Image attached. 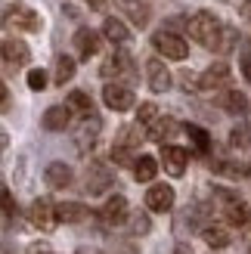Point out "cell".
<instances>
[{"instance_id": "7402d4cb", "label": "cell", "mask_w": 251, "mask_h": 254, "mask_svg": "<svg viewBox=\"0 0 251 254\" xmlns=\"http://www.w3.org/2000/svg\"><path fill=\"white\" fill-rule=\"evenodd\" d=\"M87 214H90V211H87L81 201H62V205H56V217L62 223H81Z\"/></svg>"}, {"instance_id": "d590c367", "label": "cell", "mask_w": 251, "mask_h": 254, "mask_svg": "<svg viewBox=\"0 0 251 254\" xmlns=\"http://www.w3.org/2000/svg\"><path fill=\"white\" fill-rule=\"evenodd\" d=\"M28 87H31V90H44V87H47V74L41 68H31L28 71Z\"/></svg>"}, {"instance_id": "2e32d148", "label": "cell", "mask_w": 251, "mask_h": 254, "mask_svg": "<svg viewBox=\"0 0 251 254\" xmlns=\"http://www.w3.org/2000/svg\"><path fill=\"white\" fill-rule=\"evenodd\" d=\"M121 12L136 28H146L149 19H152V9H149V3H143V0H121Z\"/></svg>"}, {"instance_id": "7c38bea8", "label": "cell", "mask_w": 251, "mask_h": 254, "mask_svg": "<svg viewBox=\"0 0 251 254\" xmlns=\"http://www.w3.org/2000/svg\"><path fill=\"white\" fill-rule=\"evenodd\" d=\"M146 78H149V87H152V93H165L171 90V71L161 59H149L146 62Z\"/></svg>"}, {"instance_id": "60d3db41", "label": "cell", "mask_w": 251, "mask_h": 254, "mask_svg": "<svg viewBox=\"0 0 251 254\" xmlns=\"http://www.w3.org/2000/svg\"><path fill=\"white\" fill-rule=\"evenodd\" d=\"M87 3H90V9H106L112 0H87Z\"/></svg>"}, {"instance_id": "8fae6325", "label": "cell", "mask_w": 251, "mask_h": 254, "mask_svg": "<svg viewBox=\"0 0 251 254\" xmlns=\"http://www.w3.org/2000/svg\"><path fill=\"white\" fill-rule=\"evenodd\" d=\"M227 84H230V65L227 62H217V65H211L208 71H202L198 90H223Z\"/></svg>"}, {"instance_id": "7a4b0ae2", "label": "cell", "mask_w": 251, "mask_h": 254, "mask_svg": "<svg viewBox=\"0 0 251 254\" xmlns=\"http://www.w3.org/2000/svg\"><path fill=\"white\" fill-rule=\"evenodd\" d=\"M217 198L223 201V214H227V223L236 226V230H248L251 226V208L245 205V201L230 192V189H217Z\"/></svg>"}, {"instance_id": "603a6c76", "label": "cell", "mask_w": 251, "mask_h": 254, "mask_svg": "<svg viewBox=\"0 0 251 254\" xmlns=\"http://www.w3.org/2000/svg\"><path fill=\"white\" fill-rule=\"evenodd\" d=\"M155 174H158V161H155L152 155H140V158L133 161V177H136L140 183H152Z\"/></svg>"}, {"instance_id": "1f68e13d", "label": "cell", "mask_w": 251, "mask_h": 254, "mask_svg": "<svg viewBox=\"0 0 251 254\" xmlns=\"http://www.w3.org/2000/svg\"><path fill=\"white\" fill-rule=\"evenodd\" d=\"M239 68L245 74V81L251 84V41H242L239 44Z\"/></svg>"}, {"instance_id": "3957f363", "label": "cell", "mask_w": 251, "mask_h": 254, "mask_svg": "<svg viewBox=\"0 0 251 254\" xmlns=\"http://www.w3.org/2000/svg\"><path fill=\"white\" fill-rule=\"evenodd\" d=\"M3 22L12 25L16 31H37L41 28V16H37L31 6H25V3H6Z\"/></svg>"}, {"instance_id": "52a82bcc", "label": "cell", "mask_w": 251, "mask_h": 254, "mask_svg": "<svg viewBox=\"0 0 251 254\" xmlns=\"http://www.w3.org/2000/svg\"><path fill=\"white\" fill-rule=\"evenodd\" d=\"M136 78V68H133V56L127 50H118V53H112L103 65V78Z\"/></svg>"}, {"instance_id": "836d02e7", "label": "cell", "mask_w": 251, "mask_h": 254, "mask_svg": "<svg viewBox=\"0 0 251 254\" xmlns=\"http://www.w3.org/2000/svg\"><path fill=\"white\" fill-rule=\"evenodd\" d=\"M236 41H239V31H236L233 25H227V28H223V37H220V47H217V53H220V56H227L230 50L236 47Z\"/></svg>"}, {"instance_id": "44dd1931", "label": "cell", "mask_w": 251, "mask_h": 254, "mask_svg": "<svg viewBox=\"0 0 251 254\" xmlns=\"http://www.w3.org/2000/svg\"><path fill=\"white\" fill-rule=\"evenodd\" d=\"M140 143H143V127H140V124H127V127H121L118 136H115V146H118V149H127V152H133Z\"/></svg>"}, {"instance_id": "d4e9b609", "label": "cell", "mask_w": 251, "mask_h": 254, "mask_svg": "<svg viewBox=\"0 0 251 254\" xmlns=\"http://www.w3.org/2000/svg\"><path fill=\"white\" fill-rule=\"evenodd\" d=\"M174 130H177V121L174 118H158L152 127H149V139H155V143L165 146V139H171Z\"/></svg>"}, {"instance_id": "d6986e66", "label": "cell", "mask_w": 251, "mask_h": 254, "mask_svg": "<svg viewBox=\"0 0 251 254\" xmlns=\"http://www.w3.org/2000/svg\"><path fill=\"white\" fill-rule=\"evenodd\" d=\"M68 121H71V109L68 106H50L44 112V118H41V124L47 130H65Z\"/></svg>"}, {"instance_id": "277c9868", "label": "cell", "mask_w": 251, "mask_h": 254, "mask_svg": "<svg viewBox=\"0 0 251 254\" xmlns=\"http://www.w3.org/2000/svg\"><path fill=\"white\" fill-rule=\"evenodd\" d=\"M152 47L165 59H186L189 56V44H186L180 34H171V31H155L152 34Z\"/></svg>"}, {"instance_id": "8d00e7d4", "label": "cell", "mask_w": 251, "mask_h": 254, "mask_svg": "<svg viewBox=\"0 0 251 254\" xmlns=\"http://www.w3.org/2000/svg\"><path fill=\"white\" fill-rule=\"evenodd\" d=\"M130 226H133V233H136V236H146L152 223H149V217H146V214H136V217L130 220Z\"/></svg>"}, {"instance_id": "6da1fadb", "label": "cell", "mask_w": 251, "mask_h": 254, "mask_svg": "<svg viewBox=\"0 0 251 254\" xmlns=\"http://www.w3.org/2000/svg\"><path fill=\"white\" fill-rule=\"evenodd\" d=\"M186 28H189V34H192V41H198L202 47H208V50H214L217 53V47H220V37H223V28H227V25H223L214 12H195V16L189 19V25H186Z\"/></svg>"}, {"instance_id": "4fadbf2b", "label": "cell", "mask_w": 251, "mask_h": 254, "mask_svg": "<svg viewBox=\"0 0 251 254\" xmlns=\"http://www.w3.org/2000/svg\"><path fill=\"white\" fill-rule=\"evenodd\" d=\"M99 220L109 223V226H118L127 220V198L124 195H112L103 208H99Z\"/></svg>"}, {"instance_id": "74e56055", "label": "cell", "mask_w": 251, "mask_h": 254, "mask_svg": "<svg viewBox=\"0 0 251 254\" xmlns=\"http://www.w3.org/2000/svg\"><path fill=\"white\" fill-rule=\"evenodd\" d=\"M3 211H6V220L16 214V201H12V195H9V189H3Z\"/></svg>"}, {"instance_id": "ac0fdd59", "label": "cell", "mask_w": 251, "mask_h": 254, "mask_svg": "<svg viewBox=\"0 0 251 254\" xmlns=\"http://www.w3.org/2000/svg\"><path fill=\"white\" fill-rule=\"evenodd\" d=\"M99 130H103V121H99L96 115H90V118H84V124L78 127V149L81 152H87L96 139H99Z\"/></svg>"}, {"instance_id": "ba28073f", "label": "cell", "mask_w": 251, "mask_h": 254, "mask_svg": "<svg viewBox=\"0 0 251 254\" xmlns=\"http://www.w3.org/2000/svg\"><path fill=\"white\" fill-rule=\"evenodd\" d=\"M28 217H31L34 226H41V230H53V226L59 223V217H56V205H53L50 198H37V201H31Z\"/></svg>"}, {"instance_id": "30bf717a", "label": "cell", "mask_w": 251, "mask_h": 254, "mask_svg": "<svg viewBox=\"0 0 251 254\" xmlns=\"http://www.w3.org/2000/svg\"><path fill=\"white\" fill-rule=\"evenodd\" d=\"M146 208L155 211V214H165L174 208V189L168 183H155L152 189L146 192Z\"/></svg>"}, {"instance_id": "9c48e42d", "label": "cell", "mask_w": 251, "mask_h": 254, "mask_svg": "<svg viewBox=\"0 0 251 254\" xmlns=\"http://www.w3.org/2000/svg\"><path fill=\"white\" fill-rule=\"evenodd\" d=\"M186 161H189V152L180 146H161V164L171 177H183L186 174Z\"/></svg>"}, {"instance_id": "cb8c5ba5", "label": "cell", "mask_w": 251, "mask_h": 254, "mask_svg": "<svg viewBox=\"0 0 251 254\" xmlns=\"http://www.w3.org/2000/svg\"><path fill=\"white\" fill-rule=\"evenodd\" d=\"M65 106H68L71 112H78V115H84V118H90V115H93V99L87 96L84 90H71L68 99H65Z\"/></svg>"}, {"instance_id": "5b68a950", "label": "cell", "mask_w": 251, "mask_h": 254, "mask_svg": "<svg viewBox=\"0 0 251 254\" xmlns=\"http://www.w3.org/2000/svg\"><path fill=\"white\" fill-rule=\"evenodd\" d=\"M112 168L109 164H103V161H90L87 164V174H84V183H87V192L90 195H103L106 189L112 186Z\"/></svg>"}, {"instance_id": "f546056e", "label": "cell", "mask_w": 251, "mask_h": 254, "mask_svg": "<svg viewBox=\"0 0 251 254\" xmlns=\"http://www.w3.org/2000/svg\"><path fill=\"white\" fill-rule=\"evenodd\" d=\"M211 171L217 174H227V177H248V164H236V161H214L211 164Z\"/></svg>"}, {"instance_id": "4316f807", "label": "cell", "mask_w": 251, "mask_h": 254, "mask_svg": "<svg viewBox=\"0 0 251 254\" xmlns=\"http://www.w3.org/2000/svg\"><path fill=\"white\" fill-rule=\"evenodd\" d=\"M202 239L211 248H227L230 245V233L223 226H202Z\"/></svg>"}, {"instance_id": "b9f144b4", "label": "cell", "mask_w": 251, "mask_h": 254, "mask_svg": "<svg viewBox=\"0 0 251 254\" xmlns=\"http://www.w3.org/2000/svg\"><path fill=\"white\" fill-rule=\"evenodd\" d=\"M242 12H245V16L251 19V0H245V3H242Z\"/></svg>"}, {"instance_id": "f1b7e54d", "label": "cell", "mask_w": 251, "mask_h": 254, "mask_svg": "<svg viewBox=\"0 0 251 254\" xmlns=\"http://www.w3.org/2000/svg\"><path fill=\"white\" fill-rule=\"evenodd\" d=\"M183 130H186V136L192 139V146H195L198 152H202V155H205V152L211 149V136H208V130H202L198 124H186Z\"/></svg>"}, {"instance_id": "5bb4252c", "label": "cell", "mask_w": 251, "mask_h": 254, "mask_svg": "<svg viewBox=\"0 0 251 254\" xmlns=\"http://www.w3.org/2000/svg\"><path fill=\"white\" fill-rule=\"evenodd\" d=\"M44 180H47L50 189H65V186H71L74 174H71L68 164H62V161H50V164H47V171H44Z\"/></svg>"}, {"instance_id": "4dcf8cb0", "label": "cell", "mask_w": 251, "mask_h": 254, "mask_svg": "<svg viewBox=\"0 0 251 254\" xmlns=\"http://www.w3.org/2000/svg\"><path fill=\"white\" fill-rule=\"evenodd\" d=\"M230 143H233L236 149H248V152H251V127H245V124L233 127V130H230Z\"/></svg>"}, {"instance_id": "d6a6232c", "label": "cell", "mask_w": 251, "mask_h": 254, "mask_svg": "<svg viewBox=\"0 0 251 254\" xmlns=\"http://www.w3.org/2000/svg\"><path fill=\"white\" fill-rule=\"evenodd\" d=\"M158 121V109H155V103H143L140 109H136V124H149L152 127Z\"/></svg>"}, {"instance_id": "ffe728a7", "label": "cell", "mask_w": 251, "mask_h": 254, "mask_svg": "<svg viewBox=\"0 0 251 254\" xmlns=\"http://www.w3.org/2000/svg\"><path fill=\"white\" fill-rule=\"evenodd\" d=\"M103 34L109 37L112 44H118V47H124L130 41V31H127V25H124L121 19H115V16H109L106 22H103Z\"/></svg>"}, {"instance_id": "8992f818", "label": "cell", "mask_w": 251, "mask_h": 254, "mask_svg": "<svg viewBox=\"0 0 251 254\" xmlns=\"http://www.w3.org/2000/svg\"><path fill=\"white\" fill-rule=\"evenodd\" d=\"M103 103L115 112H127V109L136 106V96H133L130 87H124V84H106L103 87Z\"/></svg>"}, {"instance_id": "e0dca14e", "label": "cell", "mask_w": 251, "mask_h": 254, "mask_svg": "<svg viewBox=\"0 0 251 254\" xmlns=\"http://www.w3.org/2000/svg\"><path fill=\"white\" fill-rule=\"evenodd\" d=\"M3 59L6 65H28L31 50L25 47V41H16V37H6L3 41Z\"/></svg>"}, {"instance_id": "484cf974", "label": "cell", "mask_w": 251, "mask_h": 254, "mask_svg": "<svg viewBox=\"0 0 251 254\" xmlns=\"http://www.w3.org/2000/svg\"><path fill=\"white\" fill-rule=\"evenodd\" d=\"M220 106H223V112H230V115H242L248 109V99H245L242 90H227L223 99H220Z\"/></svg>"}, {"instance_id": "ab89813d", "label": "cell", "mask_w": 251, "mask_h": 254, "mask_svg": "<svg viewBox=\"0 0 251 254\" xmlns=\"http://www.w3.org/2000/svg\"><path fill=\"white\" fill-rule=\"evenodd\" d=\"M28 254H47V245L44 242H34V245H28Z\"/></svg>"}, {"instance_id": "83f0119b", "label": "cell", "mask_w": 251, "mask_h": 254, "mask_svg": "<svg viewBox=\"0 0 251 254\" xmlns=\"http://www.w3.org/2000/svg\"><path fill=\"white\" fill-rule=\"evenodd\" d=\"M74 78V59L71 56H59L56 59V68H53V81L62 87V84H68Z\"/></svg>"}, {"instance_id": "e575fe53", "label": "cell", "mask_w": 251, "mask_h": 254, "mask_svg": "<svg viewBox=\"0 0 251 254\" xmlns=\"http://www.w3.org/2000/svg\"><path fill=\"white\" fill-rule=\"evenodd\" d=\"M112 161H115L118 168H124V164H133V152H127V149H118V146H112Z\"/></svg>"}, {"instance_id": "9a60e30c", "label": "cell", "mask_w": 251, "mask_h": 254, "mask_svg": "<svg viewBox=\"0 0 251 254\" xmlns=\"http://www.w3.org/2000/svg\"><path fill=\"white\" fill-rule=\"evenodd\" d=\"M74 47H78V56L81 59H90V56L99 53L103 41H99V34L93 28H78V31H74Z\"/></svg>"}, {"instance_id": "f35d334b", "label": "cell", "mask_w": 251, "mask_h": 254, "mask_svg": "<svg viewBox=\"0 0 251 254\" xmlns=\"http://www.w3.org/2000/svg\"><path fill=\"white\" fill-rule=\"evenodd\" d=\"M174 254H192L189 242H177V245H174Z\"/></svg>"}]
</instances>
